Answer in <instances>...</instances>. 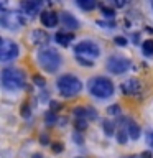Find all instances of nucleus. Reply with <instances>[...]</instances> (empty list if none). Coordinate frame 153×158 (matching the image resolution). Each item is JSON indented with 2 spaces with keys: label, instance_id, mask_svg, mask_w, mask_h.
I'll use <instances>...</instances> for the list:
<instances>
[{
  "label": "nucleus",
  "instance_id": "b1692460",
  "mask_svg": "<svg viewBox=\"0 0 153 158\" xmlns=\"http://www.w3.org/2000/svg\"><path fill=\"white\" fill-rule=\"evenodd\" d=\"M107 114H110V115H118V114H120V106H118V104L110 106L107 109Z\"/></svg>",
  "mask_w": 153,
  "mask_h": 158
},
{
  "label": "nucleus",
  "instance_id": "2eb2a0df",
  "mask_svg": "<svg viewBox=\"0 0 153 158\" xmlns=\"http://www.w3.org/2000/svg\"><path fill=\"white\" fill-rule=\"evenodd\" d=\"M127 132H128V137L132 140H137L140 137V127L137 125L133 120H127Z\"/></svg>",
  "mask_w": 153,
  "mask_h": 158
},
{
  "label": "nucleus",
  "instance_id": "4468645a",
  "mask_svg": "<svg viewBox=\"0 0 153 158\" xmlns=\"http://www.w3.org/2000/svg\"><path fill=\"white\" fill-rule=\"evenodd\" d=\"M49 40L48 36V33L46 31H43V30H33V33H31V41L35 44H43V43H46Z\"/></svg>",
  "mask_w": 153,
  "mask_h": 158
},
{
  "label": "nucleus",
  "instance_id": "393cba45",
  "mask_svg": "<svg viewBox=\"0 0 153 158\" xmlns=\"http://www.w3.org/2000/svg\"><path fill=\"white\" fill-rule=\"evenodd\" d=\"M56 122V114L54 112H48L46 114V125H53Z\"/></svg>",
  "mask_w": 153,
  "mask_h": 158
},
{
  "label": "nucleus",
  "instance_id": "4be33fe9",
  "mask_svg": "<svg viewBox=\"0 0 153 158\" xmlns=\"http://www.w3.org/2000/svg\"><path fill=\"white\" fill-rule=\"evenodd\" d=\"M102 15L105 18H114V15H115V12L110 8V7H105V5H102Z\"/></svg>",
  "mask_w": 153,
  "mask_h": 158
},
{
  "label": "nucleus",
  "instance_id": "e433bc0d",
  "mask_svg": "<svg viewBox=\"0 0 153 158\" xmlns=\"http://www.w3.org/2000/svg\"><path fill=\"white\" fill-rule=\"evenodd\" d=\"M133 43H138V33L133 35Z\"/></svg>",
  "mask_w": 153,
  "mask_h": 158
},
{
  "label": "nucleus",
  "instance_id": "cd10ccee",
  "mask_svg": "<svg viewBox=\"0 0 153 158\" xmlns=\"http://www.w3.org/2000/svg\"><path fill=\"white\" fill-rule=\"evenodd\" d=\"M33 82L36 84V86H39V87H43V86H44V79H43L41 76H38V74L33 77Z\"/></svg>",
  "mask_w": 153,
  "mask_h": 158
},
{
  "label": "nucleus",
  "instance_id": "a878e982",
  "mask_svg": "<svg viewBox=\"0 0 153 158\" xmlns=\"http://www.w3.org/2000/svg\"><path fill=\"white\" fill-rule=\"evenodd\" d=\"M97 25H101L102 28H115L114 22H104V20H97Z\"/></svg>",
  "mask_w": 153,
  "mask_h": 158
},
{
  "label": "nucleus",
  "instance_id": "ea45409f",
  "mask_svg": "<svg viewBox=\"0 0 153 158\" xmlns=\"http://www.w3.org/2000/svg\"><path fill=\"white\" fill-rule=\"evenodd\" d=\"M151 7H153V2H151Z\"/></svg>",
  "mask_w": 153,
  "mask_h": 158
},
{
  "label": "nucleus",
  "instance_id": "f704fd0d",
  "mask_svg": "<svg viewBox=\"0 0 153 158\" xmlns=\"http://www.w3.org/2000/svg\"><path fill=\"white\" fill-rule=\"evenodd\" d=\"M142 158H151V153L150 152H143L142 153Z\"/></svg>",
  "mask_w": 153,
  "mask_h": 158
},
{
  "label": "nucleus",
  "instance_id": "f03ea898",
  "mask_svg": "<svg viewBox=\"0 0 153 158\" xmlns=\"http://www.w3.org/2000/svg\"><path fill=\"white\" fill-rule=\"evenodd\" d=\"M58 89L64 97H74L82 91V82L74 74H64L58 79Z\"/></svg>",
  "mask_w": 153,
  "mask_h": 158
},
{
  "label": "nucleus",
  "instance_id": "4c0bfd02",
  "mask_svg": "<svg viewBox=\"0 0 153 158\" xmlns=\"http://www.w3.org/2000/svg\"><path fill=\"white\" fill-rule=\"evenodd\" d=\"M33 158H43L41 153H33Z\"/></svg>",
  "mask_w": 153,
  "mask_h": 158
},
{
  "label": "nucleus",
  "instance_id": "72a5a7b5",
  "mask_svg": "<svg viewBox=\"0 0 153 158\" xmlns=\"http://www.w3.org/2000/svg\"><path fill=\"white\" fill-rule=\"evenodd\" d=\"M125 3H127V2H123V0H115V5H117V7H123Z\"/></svg>",
  "mask_w": 153,
  "mask_h": 158
},
{
  "label": "nucleus",
  "instance_id": "bb28decb",
  "mask_svg": "<svg viewBox=\"0 0 153 158\" xmlns=\"http://www.w3.org/2000/svg\"><path fill=\"white\" fill-rule=\"evenodd\" d=\"M51 148H53V152H54V153H61V152H63V143L54 142L53 145H51Z\"/></svg>",
  "mask_w": 153,
  "mask_h": 158
},
{
  "label": "nucleus",
  "instance_id": "f8f14e48",
  "mask_svg": "<svg viewBox=\"0 0 153 158\" xmlns=\"http://www.w3.org/2000/svg\"><path fill=\"white\" fill-rule=\"evenodd\" d=\"M61 22H63L64 27L69 28V30H77V28H79V22L74 18V15H71L69 12L61 13Z\"/></svg>",
  "mask_w": 153,
  "mask_h": 158
},
{
  "label": "nucleus",
  "instance_id": "412c9836",
  "mask_svg": "<svg viewBox=\"0 0 153 158\" xmlns=\"http://www.w3.org/2000/svg\"><path fill=\"white\" fill-rule=\"evenodd\" d=\"M76 59L81 64H84L86 68H91V66H94V63H92V59H87V58H84V56H79V54H76Z\"/></svg>",
  "mask_w": 153,
  "mask_h": 158
},
{
  "label": "nucleus",
  "instance_id": "5701e85b",
  "mask_svg": "<svg viewBox=\"0 0 153 158\" xmlns=\"http://www.w3.org/2000/svg\"><path fill=\"white\" fill-rule=\"evenodd\" d=\"M86 114H87V110L84 107H76L74 109V115H76L77 118H86Z\"/></svg>",
  "mask_w": 153,
  "mask_h": 158
},
{
  "label": "nucleus",
  "instance_id": "9d476101",
  "mask_svg": "<svg viewBox=\"0 0 153 158\" xmlns=\"http://www.w3.org/2000/svg\"><path fill=\"white\" fill-rule=\"evenodd\" d=\"M122 91H123V94H127V96H137V94L142 91V86L137 79H128L127 82L122 84Z\"/></svg>",
  "mask_w": 153,
  "mask_h": 158
},
{
  "label": "nucleus",
  "instance_id": "f3484780",
  "mask_svg": "<svg viewBox=\"0 0 153 158\" xmlns=\"http://www.w3.org/2000/svg\"><path fill=\"white\" fill-rule=\"evenodd\" d=\"M128 140V132H125L123 128H118V133H117V142L120 143V145H125Z\"/></svg>",
  "mask_w": 153,
  "mask_h": 158
},
{
  "label": "nucleus",
  "instance_id": "f257e3e1",
  "mask_svg": "<svg viewBox=\"0 0 153 158\" xmlns=\"http://www.w3.org/2000/svg\"><path fill=\"white\" fill-rule=\"evenodd\" d=\"M38 63L46 73H54L58 71V68L61 66V56L56 49L53 48H44V49H39L38 53Z\"/></svg>",
  "mask_w": 153,
  "mask_h": 158
},
{
  "label": "nucleus",
  "instance_id": "c756f323",
  "mask_svg": "<svg viewBox=\"0 0 153 158\" xmlns=\"http://www.w3.org/2000/svg\"><path fill=\"white\" fill-rule=\"evenodd\" d=\"M115 44H118V46H125V44H127V40L123 38V36H117V38H115Z\"/></svg>",
  "mask_w": 153,
  "mask_h": 158
},
{
  "label": "nucleus",
  "instance_id": "1a4fd4ad",
  "mask_svg": "<svg viewBox=\"0 0 153 158\" xmlns=\"http://www.w3.org/2000/svg\"><path fill=\"white\" fill-rule=\"evenodd\" d=\"M39 8H41V2H36V0H27V2H22V10L25 15L28 17H35Z\"/></svg>",
  "mask_w": 153,
  "mask_h": 158
},
{
  "label": "nucleus",
  "instance_id": "58836bf2",
  "mask_svg": "<svg viewBox=\"0 0 153 158\" xmlns=\"http://www.w3.org/2000/svg\"><path fill=\"white\" fill-rule=\"evenodd\" d=\"M127 158H137V156H133V155H132V156H127Z\"/></svg>",
  "mask_w": 153,
  "mask_h": 158
},
{
  "label": "nucleus",
  "instance_id": "0eeeda50",
  "mask_svg": "<svg viewBox=\"0 0 153 158\" xmlns=\"http://www.w3.org/2000/svg\"><path fill=\"white\" fill-rule=\"evenodd\" d=\"M130 66H132L130 59H127L123 56H110L107 59V69L112 74H122V73L128 71Z\"/></svg>",
  "mask_w": 153,
  "mask_h": 158
},
{
  "label": "nucleus",
  "instance_id": "20e7f679",
  "mask_svg": "<svg viewBox=\"0 0 153 158\" xmlns=\"http://www.w3.org/2000/svg\"><path fill=\"white\" fill-rule=\"evenodd\" d=\"M89 87V92L92 94V96H96L99 99H105V97H110L114 94V84L109 81L105 77H92L91 81L87 84Z\"/></svg>",
  "mask_w": 153,
  "mask_h": 158
},
{
  "label": "nucleus",
  "instance_id": "6ab92c4d",
  "mask_svg": "<svg viewBox=\"0 0 153 158\" xmlns=\"http://www.w3.org/2000/svg\"><path fill=\"white\" fill-rule=\"evenodd\" d=\"M143 53H145L147 56H151L153 54V40H147V41L143 43Z\"/></svg>",
  "mask_w": 153,
  "mask_h": 158
},
{
  "label": "nucleus",
  "instance_id": "c85d7f7f",
  "mask_svg": "<svg viewBox=\"0 0 153 158\" xmlns=\"http://www.w3.org/2000/svg\"><path fill=\"white\" fill-rule=\"evenodd\" d=\"M22 115L27 118V117H30V106L28 104H23V107H22Z\"/></svg>",
  "mask_w": 153,
  "mask_h": 158
},
{
  "label": "nucleus",
  "instance_id": "a211bd4d",
  "mask_svg": "<svg viewBox=\"0 0 153 158\" xmlns=\"http://www.w3.org/2000/svg\"><path fill=\"white\" fill-rule=\"evenodd\" d=\"M74 127H76V130L84 132V130L87 128V120H86V118H76V122H74Z\"/></svg>",
  "mask_w": 153,
  "mask_h": 158
},
{
  "label": "nucleus",
  "instance_id": "423d86ee",
  "mask_svg": "<svg viewBox=\"0 0 153 158\" xmlns=\"http://www.w3.org/2000/svg\"><path fill=\"white\" fill-rule=\"evenodd\" d=\"M20 49H18V44L12 41V40H7V38H2L0 41V59L2 61H12L18 56Z\"/></svg>",
  "mask_w": 153,
  "mask_h": 158
},
{
  "label": "nucleus",
  "instance_id": "9b49d317",
  "mask_svg": "<svg viewBox=\"0 0 153 158\" xmlns=\"http://www.w3.org/2000/svg\"><path fill=\"white\" fill-rule=\"evenodd\" d=\"M59 22V18H58V15L54 13V12H43L41 13V23H43V27H48V28H53V27H56Z\"/></svg>",
  "mask_w": 153,
  "mask_h": 158
},
{
  "label": "nucleus",
  "instance_id": "ddd939ff",
  "mask_svg": "<svg viewBox=\"0 0 153 158\" xmlns=\"http://www.w3.org/2000/svg\"><path fill=\"white\" fill-rule=\"evenodd\" d=\"M54 40H56L61 46H68V44L71 43V40H74V35L69 33V31H58L54 35Z\"/></svg>",
  "mask_w": 153,
  "mask_h": 158
},
{
  "label": "nucleus",
  "instance_id": "c9c22d12",
  "mask_svg": "<svg viewBox=\"0 0 153 158\" xmlns=\"http://www.w3.org/2000/svg\"><path fill=\"white\" fill-rule=\"evenodd\" d=\"M39 140H41V143H44V145H46V143H48V137H46V135H41V138H39Z\"/></svg>",
  "mask_w": 153,
  "mask_h": 158
},
{
  "label": "nucleus",
  "instance_id": "7c9ffc66",
  "mask_svg": "<svg viewBox=\"0 0 153 158\" xmlns=\"http://www.w3.org/2000/svg\"><path fill=\"white\" fill-rule=\"evenodd\" d=\"M59 109H61V104L56 102V101H53L51 102V112H56V110H59Z\"/></svg>",
  "mask_w": 153,
  "mask_h": 158
},
{
  "label": "nucleus",
  "instance_id": "6e6552de",
  "mask_svg": "<svg viewBox=\"0 0 153 158\" xmlns=\"http://www.w3.org/2000/svg\"><path fill=\"white\" fill-rule=\"evenodd\" d=\"M74 51L79 56H91V58H97L101 54V48L97 46L94 41H81L76 44Z\"/></svg>",
  "mask_w": 153,
  "mask_h": 158
},
{
  "label": "nucleus",
  "instance_id": "aec40b11",
  "mask_svg": "<svg viewBox=\"0 0 153 158\" xmlns=\"http://www.w3.org/2000/svg\"><path fill=\"white\" fill-rule=\"evenodd\" d=\"M104 132H105V135H114V132H115V128H114V123L110 120H105L104 122Z\"/></svg>",
  "mask_w": 153,
  "mask_h": 158
},
{
  "label": "nucleus",
  "instance_id": "39448f33",
  "mask_svg": "<svg viewBox=\"0 0 153 158\" xmlns=\"http://www.w3.org/2000/svg\"><path fill=\"white\" fill-rule=\"evenodd\" d=\"M23 23H25V18L18 12H7V10H3L2 15H0V25L7 30H18Z\"/></svg>",
  "mask_w": 153,
  "mask_h": 158
},
{
  "label": "nucleus",
  "instance_id": "2f4dec72",
  "mask_svg": "<svg viewBox=\"0 0 153 158\" xmlns=\"http://www.w3.org/2000/svg\"><path fill=\"white\" fill-rule=\"evenodd\" d=\"M147 142H148V145H150L153 148V130L151 132H148V135H147Z\"/></svg>",
  "mask_w": 153,
  "mask_h": 158
},
{
  "label": "nucleus",
  "instance_id": "dca6fc26",
  "mask_svg": "<svg viewBox=\"0 0 153 158\" xmlns=\"http://www.w3.org/2000/svg\"><path fill=\"white\" fill-rule=\"evenodd\" d=\"M77 7H81L82 10H94L96 8V2L94 0H77Z\"/></svg>",
  "mask_w": 153,
  "mask_h": 158
},
{
  "label": "nucleus",
  "instance_id": "473e14b6",
  "mask_svg": "<svg viewBox=\"0 0 153 158\" xmlns=\"http://www.w3.org/2000/svg\"><path fill=\"white\" fill-rule=\"evenodd\" d=\"M87 115H92V117H96V115H97V112L94 110V109H87Z\"/></svg>",
  "mask_w": 153,
  "mask_h": 158
},
{
  "label": "nucleus",
  "instance_id": "7ed1b4c3",
  "mask_svg": "<svg viewBox=\"0 0 153 158\" xmlns=\"http://www.w3.org/2000/svg\"><path fill=\"white\" fill-rule=\"evenodd\" d=\"M2 84L8 91H17L25 86V74L17 68H5L2 71Z\"/></svg>",
  "mask_w": 153,
  "mask_h": 158
}]
</instances>
